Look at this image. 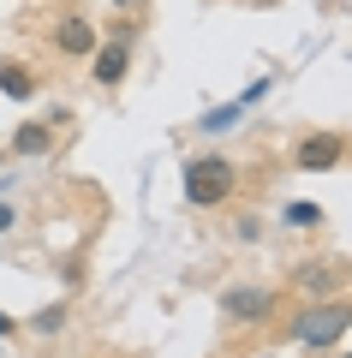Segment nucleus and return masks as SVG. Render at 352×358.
<instances>
[{"instance_id": "obj_1", "label": "nucleus", "mask_w": 352, "mask_h": 358, "mask_svg": "<svg viewBox=\"0 0 352 358\" xmlns=\"http://www.w3.org/2000/svg\"><path fill=\"white\" fill-rule=\"evenodd\" d=\"M233 185H239V173H233V162H227V155H197V162L185 167V179H179L185 203H197V209L227 203V197H233Z\"/></svg>"}, {"instance_id": "obj_2", "label": "nucleus", "mask_w": 352, "mask_h": 358, "mask_svg": "<svg viewBox=\"0 0 352 358\" xmlns=\"http://www.w3.org/2000/svg\"><path fill=\"white\" fill-rule=\"evenodd\" d=\"M346 322H352V305H316L293 322V341L299 346H335L346 334Z\"/></svg>"}, {"instance_id": "obj_3", "label": "nucleus", "mask_w": 352, "mask_h": 358, "mask_svg": "<svg viewBox=\"0 0 352 358\" xmlns=\"http://www.w3.org/2000/svg\"><path fill=\"white\" fill-rule=\"evenodd\" d=\"M221 310H227V322H269L275 317V293H263V287H227Z\"/></svg>"}, {"instance_id": "obj_4", "label": "nucleus", "mask_w": 352, "mask_h": 358, "mask_svg": "<svg viewBox=\"0 0 352 358\" xmlns=\"http://www.w3.org/2000/svg\"><path fill=\"white\" fill-rule=\"evenodd\" d=\"M340 155H346V138H340V131H311V138L293 150V162H299L304 173H328Z\"/></svg>"}, {"instance_id": "obj_5", "label": "nucleus", "mask_w": 352, "mask_h": 358, "mask_svg": "<svg viewBox=\"0 0 352 358\" xmlns=\"http://www.w3.org/2000/svg\"><path fill=\"white\" fill-rule=\"evenodd\" d=\"M126 66H132V30H113V36L96 48V84H120Z\"/></svg>"}, {"instance_id": "obj_6", "label": "nucleus", "mask_w": 352, "mask_h": 358, "mask_svg": "<svg viewBox=\"0 0 352 358\" xmlns=\"http://www.w3.org/2000/svg\"><path fill=\"white\" fill-rule=\"evenodd\" d=\"M96 24L90 18H60V30H54V48L60 54H96Z\"/></svg>"}, {"instance_id": "obj_7", "label": "nucleus", "mask_w": 352, "mask_h": 358, "mask_svg": "<svg viewBox=\"0 0 352 358\" xmlns=\"http://www.w3.org/2000/svg\"><path fill=\"white\" fill-rule=\"evenodd\" d=\"M0 90H6L13 102H30V90H36V78H30V66L6 60V66H0Z\"/></svg>"}, {"instance_id": "obj_8", "label": "nucleus", "mask_w": 352, "mask_h": 358, "mask_svg": "<svg viewBox=\"0 0 352 358\" xmlns=\"http://www.w3.org/2000/svg\"><path fill=\"white\" fill-rule=\"evenodd\" d=\"M299 287H304V293H335L340 275H335L328 263H304V268H299Z\"/></svg>"}, {"instance_id": "obj_9", "label": "nucleus", "mask_w": 352, "mask_h": 358, "mask_svg": "<svg viewBox=\"0 0 352 358\" xmlns=\"http://www.w3.org/2000/svg\"><path fill=\"white\" fill-rule=\"evenodd\" d=\"M48 143H54V131H48V126H18L13 150H18V155H42V150H48Z\"/></svg>"}, {"instance_id": "obj_10", "label": "nucleus", "mask_w": 352, "mask_h": 358, "mask_svg": "<svg viewBox=\"0 0 352 358\" xmlns=\"http://www.w3.org/2000/svg\"><path fill=\"white\" fill-rule=\"evenodd\" d=\"M239 114H245L239 102H227V108H209V114L197 120V131H227V126H239Z\"/></svg>"}, {"instance_id": "obj_11", "label": "nucleus", "mask_w": 352, "mask_h": 358, "mask_svg": "<svg viewBox=\"0 0 352 358\" xmlns=\"http://www.w3.org/2000/svg\"><path fill=\"white\" fill-rule=\"evenodd\" d=\"M60 329H66V305H48L36 317V334H60Z\"/></svg>"}, {"instance_id": "obj_12", "label": "nucleus", "mask_w": 352, "mask_h": 358, "mask_svg": "<svg viewBox=\"0 0 352 358\" xmlns=\"http://www.w3.org/2000/svg\"><path fill=\"white\" fill-rule=\"evenodd\" d=\"M287 221H293V227H316V221H323V209H316V203H293Z\"/></svg>"}, {"instance_id": "obj_13", "label": "nucleus", "mask_w": 352, "mask_h": 358, "mask_svg": "<svg viewBox=\"0 0 352 358\" xmlns=\"http://www.w3.org/2000/svg\"><path fill=\"white\" fill-rule=\"evenodd\" d=\"M6 227H13V209H6V203H0V233H6Z\"/></svg>"}, {"instance_id": "obj_14", "label": "nucleus", "mask_w": 352, "mask_h": 358, "mask_svg": "<svg viewBox=\"0 0 352 358\" xmlns=\"http://www.w3.org/2000/svg\"><path fill=\"white\" fill-rule=\"evenodd\" d=\"M0 334H13V317H6V310H0Z\"/></svg>"}, {"instance_id": "obj_15", "label": "nucleus", "mask_w": 352, "mask_h": 358, "mask_svg": "<svg viewBox=\"0 0 352 358\" xmlns=\"http://www.w3.org/2000/svg\"><path fill=\"white\" fill-rule=\"evenodd\" d=\"M113 6H126V0H113Z\"/></svg>"}]
</instances>
